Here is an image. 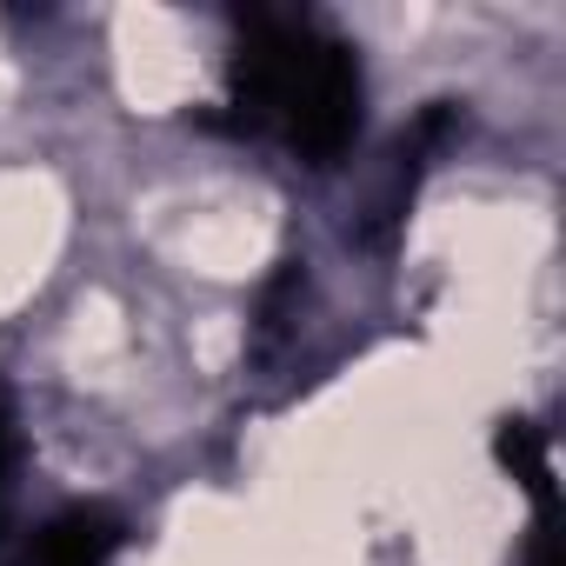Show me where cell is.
I'll return each mask as SVG.
<instances>
[{
    "instance_id": "2",
    "label": "cell",
    "mask_w": 566,
    "mask_h": 566,
    "mask_svg": "<svg viewBox=\"0 0 566 566\" xmlns=\"http://www.w3.org/2000/svg\"><path fill=\"white\" fill-rule=\"evenodd\" d=\"M114 546H120V520L101 513V506H74V513L48 520L34 533V546H28L21 566H107Z\"/></svg>"
},
{
    "instance_id": "5",
    "label": "cell",
    "mask_w": 566,
    "mask_h": 566,
    "mask_svg": "<svg viewBox=\"0 0 566 566\" xmlns=\"http://www.w3.org/2000/svg\"><path fill=\"white\" fill-rule=\"evenodd\" d=\"M8 473H14V433H8V400H0V493H8Z\"/></svg>"
},
{
    "instance_id": "3",
    "label": "cell",
    "mask_w": 566,
    "mask_h": 566,
    "mask_svg": "<svg viewBox=\"0 0 566 566\" xmlns=\"http://www.w3.org/2000/svg\"><path fill=\"white\" fill-rule=\"evenodd\" d=\"M493 453H500V467L539 500V513H553V467H546V433L533 427V420H500L493 427Z\"/></svg>"
},
{
    "instance_id": "1",
    "label": "cell",
    "mask_w": 566,
    "mask_h": 566,
    "mask_svg": "<svg viewBox=\"0 0 566 566\" xmlns=\"http://www.w3.org/2000/svg\"><path fill=\"white\" fill-rule=\"evenodd\" d=\"M233 114L301 160H340L360 127V67L314 21H253L233 54Z\"/></svg>"
},
{
    "instance_id": "4",
    "label": "cell",
    "mask_w": 566,
    "mask_h": 566,
    "mask_svg": "<svg viewBox=\"0 0 566 566\" xmlns=\"http://www.w3.org/2000/svg\"><path fill=\"white\" fill-rule=\"evenodd\" d=\"M526 566H559V526H553V513H539V520H533V546H526Z\"/></svg>"
}]
</instances>
